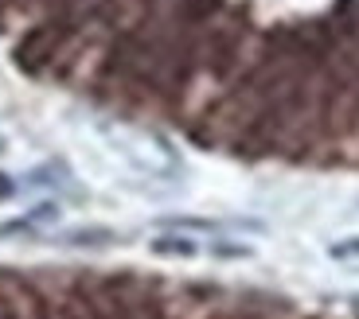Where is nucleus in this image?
<instances>
[{
	"mask_svg": "<svg viewBox=\"0 0 359 319\" xmlns=\"http://www.w3.org/2000/svg\"><path fill=\"white\" fill-rule=\"evenodd\" d=\"M149 249H153L156 257H180V261H191L203 253V246L196 238H188V234H180V230H161Z\"/></svg>",
	"mask_w": 359,
	"mask_h": 319,
	"instance_id": "f257e3e1",
	"label": "nucleus"
},
{
	"mask_svg": "<svg viewBox=\"0 0 359 319\" xmlns=\"http://www.w3.org/2000/svg\"><path fill=\"white\" fill-rule=\"evenodd\" d=\"M203 253L219 261H250L254 246H246V241H211V246H203Z\"/></svg>",
	"mask_w": 359,
	"mask_h": 319,
	"instance_id": "f03ea898",
	"label": "nucleus"
},
{
	"mask_svg": "<svg viewBox=\"0 0 359 319\" xmlns=\"http://www.w3.org/2000/svg\"><path fill=\"white\" fill-rule=\"evenodd\" d=\"M67 246H109V241H117L114 230H106V226H86V230H71L63 234Z\"/></svg>",
	"mask_w": 359,
	"mask_h": 319,
	"instance_id": "7ed1b4c3",
	"label": "nucleus"
},
{
	"mask_svg": "<svg viewBox=\"0 0 359 319\" xmlns=\"http://www.w3.org/2000/svg\"><path fill=\"white\" fill-rule=\"evenodd\" d=\"M324 253H328L332 261H359V234L328 241V246H324Z\"/></svg>",
	"mask_w": 359,
	"mask_h": 319,
	"instance_id": "20e7f679",
	"label": "nucleus"
},
{
	"mask_svg": "<svg viewBox=\"0 0 359 319\" xmlns=\"http://www.w3.org/2000/svg\"><path fill=\"white\" fill-rule=\"evenodd\" d=\"M355 206H359V199H355Z\"/></svg>",
	"mask_w": 359,
	"mask_h": 319,
	"instance_id": "39448f33",
	"label": "nucleus"
}]
</instances>
